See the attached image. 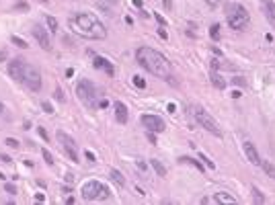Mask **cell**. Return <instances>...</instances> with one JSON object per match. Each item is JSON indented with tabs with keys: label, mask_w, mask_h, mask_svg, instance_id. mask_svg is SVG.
Segmentation results:
<instances>
[{
	"label": "cell",
	"mask_w": 275,
	"mask_h": 205,
	"mask_svg": "<svg viewBox=\"0 0 275 205\" xmlns=\"http://www.w3.org/2000/svg\"><path fill=\"white\" fill-rule=\"evenodd\" d=\"M76 97L80 98V102H82L86 109H90V111H97V109H99V93H97V86H94L89 78L78 80V84H76Z\"/></svg>",
	"instance_id": "5b68a950"
},
{
	"label": "cell",
	"mask_w": 275,
	"mask_h": 205,
	"mask_svg": "<svg viewBox=\"0 0 275 205\" xmlns=\"http://www.w3.org/2000/svg\"><path fill=\"white\" fill-rule=\"evenodd\" d=\"M58 142L62 144V148H64V152H66V156H68L70 160H72V162H80V158H78V146H76V142H74L68 133L58 131Z\"/></svg>",
	"instance_id": "ba28073f"
},
{
	"label": "cell",
	"mask_w": 275,
	"mask_h": 205,
	"mask_svg": "<svg viewBox=\"0 0 275 205\" xmlns=\"http://www.w3.org/2000/svg\"><path fill=\"white\" fill-rule=\"evenodd\" d=\"M210 37H211L214 41L220 39V25H218V23H214V25L210 27Z\"/></svg>",
	"instance_id": "44dd1931"
},
{
	"label": "cell",
	"mask_w": 275,
	"mask_h": 205,
	"mask_svg": "<svg viewBox=\"0 0 275 205\" xmlns=\"http://www.w3.org/2000/svg\"><path fill=\"white\" fill-rule=\"evenodd\" d=\"M12 8H15V10H29L31 6H29V2H25V0H19V2H17Z\"/></svg>",
	"instance_id": "484cf974"
},
{
	"label": "cell",
	"mask_w": 275,
	"mask_h": 205,
	"mask_svg": "<svg viewBox=\"0 0 275 205\" xmlns=\"http://www.w3.org/2000/svg\"><path fill=\"white\" fill-rule=\"evenodd\" d=\"M4 189H6V193H10V195H15V193H17V187L12 185V183H6Z\"/></svg>",
	"instance_id": "4dcf8cb0"
},
{
	"label": "cell",
	"mask_w": 275,
	"mask_h": 205,
	"mask_svg": "<svg viewBox=\"0 0 275 205\" xmlns=\"http://www.w3.org/2000/svg\"><path fill=\"white\" fill-rule=\"evenodd\" d=\"M4 144H6L8 148H19V142H17L15 137H6V140H4Z\"/></svg>",
	"instance_id": "f1b7e54d"
},
{
	"label": "cell",
	"mask_w": 275,
	"mask_h": 205,
	"mask_svg": "<svg viewBox=\"0 0 275 205\" xmlns=\"http://www.w3.org/2000/svg\"><path fill=\"white\" fill-rule=\"evenodd\" d=\"M136 60L138 64L142 66L146 72L154 74L162 80H171V64L160 51H156L154 47H148V45H142V47L136 51Z\"/></svg>",
	"instance_id": "7a4b0ae2"
},
{
	"label": "cell",
	"mask_w": 275,
	"mask_h": 205,
	"mask_svg": "<svg viewBox=\"0 0 275 205\" xmlns=\"http://www.w3.org/2000/svg\"><path fill=\"white\" fill-rule=\"evenodd\" d=\"M175 109H177V107H175V105H172V102H168V107H166V111H168V113H175Z\"/></svg>",
	"instance_id": "b9f144b4"
},
{
	"label": "cell",
	"mask_w": 275,
	"mask_h": 205,
	"mask_svg": "<svg viewBox=\"0 0 275 205\" xmlns=\"http://www.w3.org/2000/svg\"><path fill=\"white\" fill-rule=\"evenodd\" d=\"M10 41H12L17 47H23V49H25V47H29V45H27V41L21 39V37H17V35H12V39H10Z\"/></svg>",
	"instance_id": "d4e9b609"
},
{
	"label": "cell",
	"mask_w": 275,
	"mask_h": 205,
	"mask_svg": "<svg viewBox=\"0 0 275 205\" xmlns=\"http://www.w3.org/2000/svg\"><path fill=\"white\" fill-rule=\"evenodd\" d=\"M6 58V51H0V60H4Z\"/></svg>",
	"instance_id": "7dc6e473"
},
{
	"label": "cell",
	"mask_w": 275,
	"mask_h": 205,
	"mask_svg": "<svg viewBox=\"0 0 275 205\" xmlns=\"http://www.w3.org/2000/svg\"><path fill=\"white\" fill-rule=\"evenodd\" d=\"M41 107H43V111L47 113V115L54 113V107H51V102H49V101H43V102H41Z\"/></svg>",
	"instance_id": "83f0119b"
},
{
	"label": "cell",
	"mask_w": 275,
	"mask_h": 205,
	"mask_svg": "<svg viewBox=\"0 0 275 205\" xmlns=\"http://www.w3.org/2000/svg\"><path fill=\"white\" fill-rule=\"evenodd\" d=\"M214 201H216V203H236V197H232L230 193H226V191H220V193L214 195Z\"/></svg>",
	"instance_id": "2e32d148"
},
{
	"label": "cell",
	"mask_w": 275,
	"mask_h": 205,
	"mask_svg": "<svg viewBox=\"0 0 275 205\" xmlns=\"http://www.w3.org/2000/svg\"><path fill=\"white\" fill-rule=\"evenodd\" d=\"M261 166H263V170L267 172V174L271 176V179H275V164L269 160H261Z\"/></svg>",
	"instance_id": "d6986e66"
},
{
	"label": "cell",
	"mask_w": 275,
	"mask_h": 205,
	"mask_svg": "<svg viewBox=\"0 0 275 205\" xmlns=\"http://www.w3.org/2000/svg\"><path fill=\"white\" fill-rule=\"evenodd\" d=\"M158 35H160L162 39H166V37H168V35H166V31H164V29H158Z\"/></svg>",
	"instance_id": "60d3db41"
},
{
	"label": "cell",
	"mask_w": 275,
	"mask_h": 205,
	"mask_svg": "<svg viewBox=\"0 0 275 205\" xmlns=\"http://www.w3.org/2000/svg\"><path fill=\"white\" fill-rule=\"evenodd\" d=\"M31 33H33L35 41L41 45V49H45V51H49V49H51V39H49V33H47V29H45L43 25H39V23L33 25Z\"/></svg>",
	"instance_id": "30bf717a"
},
{
	"label": "cell",
	"mask_w": 275,
	"mask_h": 205,
	"mask_svg": "<svg viewBox=\"0 0 275 205\" xmlns=\"http://www.w3.org/2000/svg\"><path fill=\"white\" fill-rule=\"evenodd\" d=\"M142 125L146 127L148 131H154V133H160L166 129V123H164V119L158 117V115H142Z\"/></svg>",
	"instance_id": "9c48e42d"
},
{
	"label": "cell",
	"mask_w": 275,
	"mask_h": 205,
	"mask_svg": "<svg viewBox=\"0 0 275 205\" xmlns=\"http://www.w3.org/2000/svg\"><path fill=\"white\" fill-rule=\"evenodd\" d=\"M109 174H111V181H113L117 187H125V179H123V174H121L119 170H115V168H113Z\"/></svg>",
	"instance_id": "ac0fdd59"
},
{
	"label": "cell",
	"mask_w": 275,
	"mask_h": 205,
	"mask_svg": "<svg viewBox=\"0 0 275 205\" xmlns=\"http://www.w3.org/2000/svg\"><path fill=\"white\" fill-rule=\"evenodd\" d=\"M150 166L154 168V172H156L158 176H166V168H164V164H162L160 160H156V158H152L150 160Z\"/></svg>",
	"instance_id": "e0dca14e"
},
{
	"label": "cell",
	"mask_w": 275,
	"mask_h": 205,
	"mask_svg": "<svg viewBox=\"0 0 275 205\" xmlns=\"http://www.w3.org/2000/svg\"><path fill=\"white\" fill-rule=\"evenodd\" d=\"M242 148H244V154L248 158V162H253L255 166H261V156L257 152V148L253 146V142H242Z\"/></svg>",
	"instance_id": "7c38bea8"
},
{
	"label": "cell",
	"mask_w": 275,
	"mask_h": 205,
	"mask_svg": "<svg viewBox=\"0 0 275 205\" xmlns=\"http://www.w3.org/2000/svg\"><path fill=\"white\" fill-rule=\"evenodd\" d=\"M45 23H47V27H49V31H51V33H55V31H58V21H55L54 17H45Z\"/></svg>",
	"instance_id": "603a6c76"
},
{
	"label": "cell",
	"mask_w": 275,
	"mask_h": 205,
	"mask_svg": "<svg viewBox=\"0 0 275 205\" xmlns=\"http://www.w3.org/2000/svg\"><path fill=\"white\" fill-rule=\"evenodd\" d=\"M54 94H55V97H58V101H60V102H64V101H66L64 93H62V88H55V93H54Z\"/></svg>",
	"instance_id": "1f68e13d"
},
{
	"label": "cell",
	"mask_w": 275,
	"mask_h": 205,
	"mask_svg": "<svg viewBox=\"0 0 275 205\" xmlns=\"http://www.w3.org/2000/svg\"><path fill=\"white\" fill-rule=\"evenodd\" d=\"M205 2H207L210 6H218V4H220V0H205Z\"/></svg>",
	"instance_id": "ab89813d"
},
{
	"label": "cell",
	"mask_w": 275,
	"mask_h": 205,
	"mask_svg": "<svg viewBox=\"0 0 275 205\" xmlns=\"http://www.w3.org/2000/svg\"><path fill=\"white\" fill-rule=\"evenodd\" d=\"M133 86H138V88H146V80H144L142 76H133Z\"/></svg>",
	"instance_id": "4316f807"
},
{
	"label": "cell",
	"mask_w": 275,
	"mask_h": 205,
	"mask_svg": "<svg viewBox=\"0 0 275 205\" xmlns=\"http://www.w3.org/2000/svg\"><path fill=\"white\" fill-rule=\"evenodd\" d=\"M105 2H109V4H117L119 0H105Z\"/></svg>",
	"instance_id": "bcb514c9"
},
{
	"label": "cell",
	"mask_w": 275,
	"mask_h": 205,
	"mask_svg": "<svg viewBox=\"0 0 275 205\" xmlns=\"http://www.w3.org/2000/svg\"><path fill=\"white\" fill-rule=\"evenodd\" d=\"M251 193H253V197H255V201H257V203H265V195H263V193H261V191L257 189V187H253V191H251Z\"/></svg>",
	"instance_id": "cb8c5ba5"
},
{
	"label": "cell",
	"mask_w": 275,
	"mask_h": 205,
	"mask_svg": "<svg viewBox=\"0 0 275 205\" xmlns=\"http://www.w3.org/2000/svg\"><path fill=\"white\" fill-rule=\"evenodd\" d=\"M107 107H109L107 98H99V109H107Z\"/></svg>",
	"instance_id": "d6a6232c"
},
{
	"label": "cell",
	"mask_w": 275,
	"mask_h": 205,
	"mask_svg": "<svg viewBox=\"0 0 275 205\" xmlns=\"http://www.w3.org/2000/svg\"><path fill=\"white\" fill-rule=\"evenodd\" d=\"M66 76H68V78H72V76H74V70L68 68V70H66Z\"/></svg>",
	"instance_id": "f6af8a7d"
},
{
	"label": "cell",
	"mask_w": 275,
	"mask_h": 205,
	"mask_svg": "<svg viewBox=\"0 0 275 205\" xmlns=\"http://www.w3.org/2000/svg\"><path fill=\"white\" fill-rule=\"evenodd\" d=\"M93 64H94V68L103 70V72L107 74V76H113V74H115V68H113V64L109 62L107 58H103V55H94Z\"/></svg>",
	"instance_id": "8fae6325"
},
{
	"label": "cell",
	"mask_w": 275,
	"mask_h": 205,
	"mask_svg": "<svg viewBox=\"0 0 275 205\" xmlns=\"http://www.w3.org/2000/svg\"><path fill=\"white\" fill-rule=\"evenodd\" d=\"M113 109H115V119H117L121 125H125V123H128V119H129L128 107H125L121 101H115V102H113Z\"/></svg>",
	"instance_id": "5bb4252c"
},
{
	"label": "cell",
	"mask_w": 275,
	"mask_h": 205,
	"mask_svg": "<svg viewBox=\"0 0 275 205\" xmlns=\"http://www.w3.org/2000/svg\"><path fill=\"white\" fill-rule=\"evenodd\" d=\"M211 84H214V88H218V90H224V88H226V80L218 74L216 68L211 70Z\"/></svg>",
	"instance_id": "9a60e30c"
},
{
	"label": "cell",
	"mask_w": 275,
	"mask_h": 205,
	"mask_svg": "<svg viewBox=\"0 0 275 205\" xmlns=\"http://www.w3.org/2000/svg\"><path fill=\"white\" fill-rule=\"evenodd\" d=\"M148 140H150V144H156V133H154V131H148Z\"/></svg>",
	"instance_id": "8d00e7d4"
},
{
	"label": "cell",
	"mask_w": 275,
	"mask_h": 205,
	"mask_svg": "<svg viewBox=\"0 0 275 205\" xmlns=\"http://www.w3.org/2000/svg\"><path fill=\"white\" fill-rule=\"evenodd\" d=\"M193 117H195V121H197V125H201L205 131H210L211 136H216V137H222V129L218 127V123H216V119L211 117L210 113L205 111L203 107H193Z\"/></svg>",
	"instance_id": "52a82bcc"
},
{
	"label": "cell",
	"mask_w": 275,
	"mask_h": 205,
	"mask_svg": "<svg viewBox=\"0 0 275 205\" xmlns=\"http://www.w3.org/2000/svg\"><path fill=\"white\" fill-rule=\"evenodd\" d=\"M154 19H156V21H158V23H160V25H162V27H164V25H166V21L162 19V17H160V15H158V12H154Z\"/></svg>",
	"instance_id": "74e56055"
},
{
	"label": "cell",
	"mask_w": 275,
	"mask_h": 205,
	"mask_svg": "<svg viewBox=\"0 0 275 205\" xmlns=\"http://www.w3.org/2000/svg\"><path fill=\"white\" fill-rule=\"evenodd\" d=\"M226 21L234 31H242L246 29V25L251 21V15H248V10L240 4V2H228L226 4Z\"/></svg>",
	"instance_id": "277c9868"
},
{
	"label": "cell",
	"mask_w": 275,
	"mask_h": 205,
	"mask_svg": "<svg viewBox=\"0 0 275 205\" xmlns=\"http://www.w3.org/2000/svg\"><path fill=\"white\" fill-rule=\"evenodd\" d=\"M179 162H183V164H185V162H187V164H193L197 170H201V172H203V164H201L199 160H195V158H189V156L185 158V156H183V158H179Z\"/></svg>",
	"instance_id": "ffe728a7"
},
{
	"label": "cell",
	"mask_w": 275,
	"mask_h": 205,
	"mask_svg": "<svg viewBox=\"0 0 275 205\" xmlns=\"http://www.w3.org/2000/svg\"><path fill=\"white\" fill-rule=\"evenodd\" d=\"M0 160H2V162H10V156H6V154H0Z\"/></svg>",
	"instance_id": "ee69618b"
},
{
	"label": "cell",
	"mask_w": 275,
	"mask_h": 205,
	"mask_svg": "<svg viewBox=\"0 0 275 205\" xmlns=\"http://www.w3.org/2000/svg\"><path fill=\"white\" fill-rule=\"evenodd\" d=\"M2 113H4V105H2V102H0V115H2Z\"/></svg>",
	"instance_id": "c3c4849f"
},
{
	"label": "cell",
	"mask_w": 275,
	"mask_h": 205,
	"mask_svg": "<svg viewBox=\"0 0 275 205\" xmlns=\"http://www.w3.org/2000/svg\"><path fill=\"white\" fill-rule=\"evenodd\" d=\"M41 2H47V0H41Z\"/></svg>",
	"instance_id": "681fc988"
},
{
	"label": "cell",
	"mask_w": 275,
	"mask_h": 205,
	"mask_svg": "<svg viewBox=\"0 0 275 205\" xmlns=\"http://www.w3.org/2000/svg\"><path fill=\"white\" fill-rule=\"evenodd\" d=\"M41 156H43V160H45V164H49V166H54V156H51V152H49V150H45V148H43V150H41Z\"/></svg>",
	"instance_id": "7402d4cb"
},
{
	"label": "cell",
	"mask_w": 275,
	"mask_h": 205,
	"mask_svg": "<svg viewBox=\"0 0 275 205\" xmlns=\"http://www.w3.org/2000/svg\"><path fill=\"white\" fill-rule=\"evenodd\" d=\"M261 8H263V15L275 27V0H261Z\"/></svg>",
	"instance_id": "4fadbf2b"
},
{
	"label": "cell",
	"mask_w": 275,
	"mask_h": 205,
	"mask_svg": "<svg viewBox=\"0 0 275 205\" xmlns=\"http://www.w3.org/2000/svg\"><path fill=\"white\" fill-rule=\"evenodd\" d=\"M162 4H164V8H166V10H171L172 8V0H162Z\"/></svg>",
	"instance_id": "f35d334b"
},
{
	"label": "cell",
	"mask_w": 275,
	"mask_h": 205,
	"mask_svg": "<svg viewBox=\"0 0 275 205\" xmlns=\"http://www.w3.org/2000/svg\"><path fill=\"white\" fill-rule=\"evenodd\" d=\"M232 82H234V86H236V84H240V86H244V84H246V80L238 76V78H232Z\"/></svg>",
	"instance_id": "836d02e7"
},
{
	"label": "cell",
	"mask_w": 275,
	"mask_h": 205,
	"mask_svg": "<svg viewBox=\"0 0 275 205\" xmlns=\"http://www.w3.org/2000/svg\"><path fill=\"white\" fill-rule=\"evenodd\" d=\"M84 156H86V160H89V162H97V158H94V154H93V152H89V150H86V154H84Z\"/></svg>",
	"instance_id": "d590c367"
},
{
	"label": "cell",
	"mask_w": 275,
	"mask_h": 205,
	"mask_svg": "<svg viewBox=\"0 0 275 205\" xmlns=\"http://www.w3.org/2000/svg\"><path fill=\"white\" fill-rule=\"evenodd\" d=\"M37 131H39V136H41V140H43V142H49V136H47V131H45V127H37Z\"/></svg>",
	"instance_id": "f546056e"
},
{
	"label": "cell",
	"mask_w": 275,
	"mask_h": 205,
	"mask_svg": "<svg viewBox=\"0 0 275 205\" xmlns=\"http://www.w3.org/2000/svg\"><path fill=\"white\" fill-rule=\"evenodd\" d=\"M68 27L72 33L80 35L84 39H105L107 37V29L105 25L93 15V12H76L68 19Z\"/></svg>",
	"instance_id": "6da1fadb"
},
{
	"label": "cell",
	"mask_w": 275,
	"mask_h": 205,
	"mask_svg": "<svg viewBox=\"0 0 275 205\" xmlns=\"http://www.w3.org/2000/svg\"><path fill=\"white\" fill-rule=\"evenodd\" d=\"M201 160H205V164L210 166V168H216V164H214V160H210V158H207V156H203V154H201Z\"/></svg>",
	"instance_id": "e575fe53"
},
{
	"label": "cell",
	"mask_w": 275,
	"mask_h": 205,
	"mask_svg": "<svg viewBox=\"0 0 275 205\" xmlns=\"http://www.w3.org/2000/svg\"><path fill=\"white\" fill-rule=\"evenodd\" d=\"M8 74L17 80V82L25 84V86L29 88V90H33V93H39L41 86H43V84H41L39 70L35 68V66H31L29 62H25V60H12V62L8 64Z\"/></svg>",
	"instance_id": "3957f363"
},
{
	"label": "cell",
	"mask_w": 275,
	"mask_h": 205,
	"mask_svg": "<svg viewBox=\"0 0 275 205\" xmlns=\"http://www.w3.org/2000/svg\"><path fill=\"white\" fill-rule=\"evenodd\" d=\"M111 197L109 189L99 181H89L82 185V199L84 201H107Z\"/></svg>",
	"instance_id": "8992f818"
},
{
	"label": "cell",
	"mask_w": 275,
	"mask_h": 205,
	"mask_svg": "<svg viewBox=\"0 0 275 205\" xmlns=\"http://www.w3.org/2000/svg\"><path fill=\"white\" fill-rule=\"evenodd\" d=\"M35 201H41V203H43V201H45V197L41 195V193H37V195H35Z\"/></svg>",
	"instance_id": "7bdbcfd3"
}]
</instances>
